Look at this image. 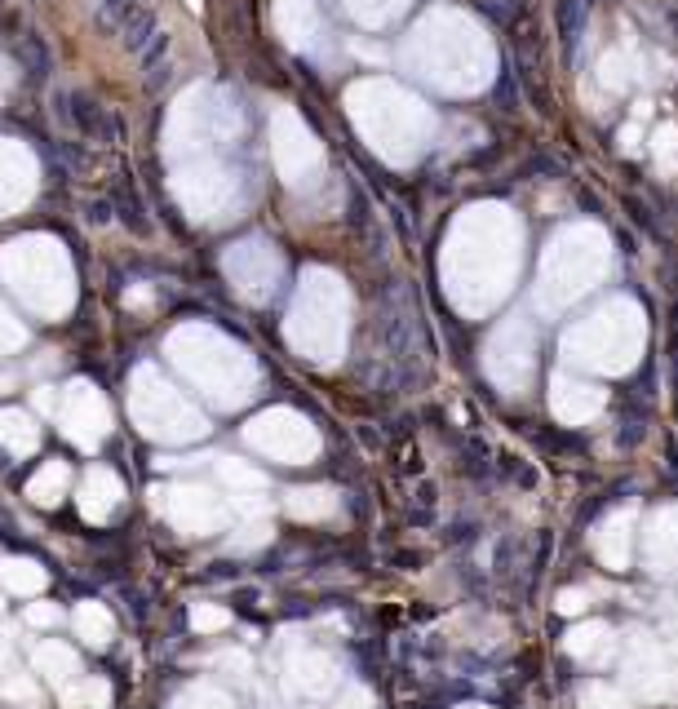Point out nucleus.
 I'll list each match as a JSON object with an SVG mask.
<instances>
[{
  "label": "nucleus",
  "instance_id": "obj_1",
  "mask_svg": "<svg viewBox=\"0 0 678 709\" xmlns=\"http://www.w3.org/2000/svg\"><path fill=\"white\" fill-rule=\"evenodd\" d=\"M523 266V226L506 204H470L444 240V293L470 320L510 297Z\"/></svg>",
  "mask_w": 678,
  "mask_h": 709
},
{
  "label": "nucleus",
  "instance_id": "obj_2",
  "mask_svg": "<svg viewBox=\"0 0 678 709\" xmlns=\"http://www.w3.org/2000/svg\"><path fill=\"white\" fill-rule=\"evenodd\" d=\"M399 58L417 80L452 98L484 94L497 76V45L484 32V23L452 5H435L430 14H421Z\"/></svg>",
  "mask_w": 678,
  "mask_h": 709
},
{
  "label": "nucleus",
  "instance_id": "obj_3",
  "mask_svg": "<svg viewBox=\"0 0 678 709\" xmlns=\"http://www.w3.org/2000/svg\"><path fill=\"white\" fill-rule=\"evenodd\" d=\"M346 111L355 129L386 164H417L435 142V111L395 80H359L346 89Z\"/></svg>",
  "mask_w": 678,
  "mask_h": 709
},
{
  "label": "nucleus",
  "instance_id": "obj_4",
  "mask_svg": "<svg viewBox=\"0 0 678 709\" xmlns=\"http://www.w3.org/2000/svg\"><path fill=\"white\" fill-rule=\"evenodd\" d=\"M164 355L178 368L182 382L191 390H200V395L218 408L249 404L253 390H258V359L213 324L173 328L169 342H164Z\"/></svg>",
  "mask_w": 678,
  "mask_h": 709
},
{
  "label": "nucleus",
  "instance_id": "obj_5",
  "mask_svg": "<svg viewBox=\"0 0 678 709\" xmlns=\"http://www.w3.org/2000/svg\"><path fill=\"white\" fill-rule=\"evenodd\" d=\"M612 271V240L599 222H572L550 235L537 271V311L559 315Z\"/></svg>",
  "mask_w": 678,
  "mask_h": 709
},
{
  "label": "nucleus",
  "instance_id": "obj_6",
  "mask_svg": "<svg viewBox=\"0 0 678 709\" xmlns=\"http://www.w3.org/2000/svg\"><path fill=\"white\" fill-rule=\"evenodd\" d=\"M284 337L302 359L311 364H337L346 355V337H351V293H346L342 275L311 266L302 275L284 320Z\"/></svg>",
  "mask_w": 678,
  "mask_h": 709
},
{
  "label": "nucleus",
  "instance_id": "obj_7",
  "mask_svg": "<svg viewBox=\"0 0 678 709\" xmlns=\"http://www.w3.org/2000/svg\"><path fill=\"white\" fill-rule=\"evenodd\" d=\"M647 346V315L634 297H612L563 333V359L594 373H630Z\"/></svg>",
  "mask_w": 678,
  "mask_h": 709
},
{
  "label": "nucleus",
  "instance_id": "obj_8",
  "mask_svg": "<svg viewBox=\"0 0 678 709\" xmlns=\"http://www.w3.org/2000/svg\"><path fill=\"white\" fill-rule=\"evenodd\" d=\"M0 280L9 293L40 320H63L76 302V275L63 253V244L49 235H23V240L0 249Z\"/></svg>",
  "mask_w": 678,
  "mask_h": 709
},
{
  "label": "nucleus",
  "instance_id": "obj_9",
  "mask_svg": "<svg viewBox=\"0 0 678 709\" xmlns=\"http://www.w3.org/2000/svg\"><path fill=\"white\" fill-rule=\"evenodd\" d=\"M129 417L156 444H200L209 417L182 386H173L156 364H138L129 377Z\"/></svg>",
  "mask_w": 678,
  "mask_h": 709
},
{
  "label": "nucleus",
  "instance_id": "obj_10",
  "mask_svg": "<svg viewBox=\"0 0 678 709\" xmlns=\"http://www.w3.org/2000/svg\"><path fill=\"white\" fill-rule=\"evenodd\" d=\"M240 138V107L226 89L213 85H195L178 98L169 116V156H195L204 147H218V142Z\"/></svg>",
  "mask_w": 678,
  "mask_h": 709
},
{
  "label": "nucleus",
  "instance_id": "obj_11",
  "mask_svg": "<svg viewBox=\"0 0 678 709\" xmlns=\"http://www.w3.org/2000/svg\"><path fill=\"white\" fill-rule=\"evenodd\" d=\"M244 444L266 461H284V466H306L320 452V430L311 426V417H302L297 408H266L244 426Z\"/></svg>",
  "mask_w": 678,
  "mask_h": 709
},
{
  "label": "nucleus",
  "instance_id": "obj_12",
  "mask_svg": "<svg viewBox=\"0 0 678 709\" xmlns=\"http://www.w3.org/2000/svg\"><path fill=\"white\" fill-rule=\"evenodd\" d=\"M271 156H275L280 178L289 182L293 191L320 187V178H324V147H320V138L306 129V120L297 116V111H289V107H280L271 116Z\"/></svg>",
  "mask_w": 678,
  "mask_h": 709
},
{
  "label": "nucleus",
  "instance_id": "obj_13",
  "mask_svg": "<svg viewBox=\"0 0 678 709\" xmlns=\"http://www.w3.org/2000/svg\"><path fill=\"white\" fill-rule=\"evenodd\" d=\"M173 191L191 209V218H226L240 200V178L213 156H187L182 169H173Z\"/></svg>",
  "mask_w": 678,
  "mask_h": 709
},
{
  "label": "nucleus",
  "instance_id": "obj_14",
  "mask_svg": "<svg viewBox=\"0 0 678 709\" xmlns=\"http://www.w3.org/2000/svg\"><path fill=\"white\" fill-rule=\"evenodd\" d=\"M484 368L501 390H523L532 382V368H537V328L528 315H510L492 328L488 346H484Z\"/></svg>",
  "mask_w": 678,
  "mask_h": 709
},
{
  "label": "nucleus",
  "instance_id": "obj_15",
  "mask_svg": "<svg viewBox=\"0 0 678 709\" xmlns=\"http://www.w3.org/2000/svg\"><path fill=\"white\" fill-rule=\"evenodd\" d=\"M222 271H226L231 289L240 293L244 302L262 306V302H271V297H275V289H280L284 262H280V253H275L271 240L249 235V240H240V244H231V249H226Z\"/></svg>",
  "mask_w": 678,
  "mask_h": 709
},
{
  "label": "nucleus",
  "instance_id": "obj_16",
  "mask_svg": "<svg viewBox=\"0 0 678 709\" xmlns=\"http://www.w3.org/2000/svg\"><path fill=\"white\" fill-rule=\"evenodd\" d=\"M54 417H58V426H63V435L76 448H85V452H94L102 439L111 435V404H107V395H102L94 382H85V377L63 386V399H58Z\"/></svg>",
  "mask_w": 678,
  "mask_h": 709
},
{
  "label": "nucleus",
  "instance_id": "obj_17",
  "mask_svg": "<svg viewBox=\"0 0 678 709\" xmlns=\"http://www.w3.org/2000/svg\"><path fill=\"white\" fill-rule=\"evenodd\" d=\"M160 515L182 532V537H213L226 528V501L204 484H169L156 492Z\"/></svg>",
  "mask_w": 678,
  "mask_h": 709
},
{
  "label": "nucleus",
  "instance_id": "obj_18",
  "mask_svg": "<svg viewBox=\"0 0 678 709\" xmlns=\"http://www.w3.org/2000/svg\"><path fill=\"white\" fill-rule=\"evenodd\" d=\"M36 187V164L18 142L0 138V218H9L14 209H23L32 200Z\"/></svg>",
  "mask_w": 678,
  "mask_h": 709
},
{
  "label": "nucleus",
  "instance_id": "obj_19",
  "mask_svg": "<svg viewBox=\"0 0 678 709\" xmlns=\"http://www.w3.org/2000/svg\"><path fill=\"white\" fill-rule=\"evenodd\" d=\"M120 501H125V484H120L116 470L89 466L85 479H80V492H76L80 515H85L89 523H107L120 510Z\"/></svg>",
  "mask_w": 678,
  "mask_h": 709
},
{
  "label": "nucleus",
  "instance_id": "obj_20",
  "mask_svg": "<svg viewBox=\"0 0 678 709\" xmlns=\"http://www.w3.org/2000/svg\"><path fill=\"white\" fill-rule=\"evenodd\" d=\"M213 475H218V488L231 506L240 510H262L266 506V479L262 470H253V461H240V457H218L213 461Z\"/></svg>",
  "mask_w": 678,
  "mask_h": 709
},
{
  "label": "nucleus",
  "instance_id": "obj_21",
  "mask_svg": "<svg viewBox=\"0 0 678 709\" xmlns=\"http://www.w3.org/2000/svg\"><path fill=\"white\" fill-rule=\"evenodd\" d=\"M275 27H280L284 45L297 49V54H311L320 45V5L315 0H275Z\"/></svg>",
  "mask_w": 678,
  "mask_h": 709
},
{
  "label": "nucleus",
  "instance_id": "obj_22",
  "mask_svg": "<svg viewBox=\"0 0 678 709\" xmlns=\"http://www.w3.org/2000/svg\"><path fill=\"white\" fill-rule=\"evenodd\" d=\"M550 408H554V417H563V421H585L590 413L603 408V390L559 373L550 382Z\"/></svg>",
  "mask_w": 678,
  "mask_h": 709
},
{
  "label": "nucleus",
  "instance_id": "obj_23",
  "mask_svg": "<svg viewBox=\"0 0 678 709\" xmlns=\"http://www.w3.org/2000/svg\"><path fill=\"white\" fill-rule=\"evenodd\" d=\"M284 683L293 687L297 701H306V696H311V701H324V696L333 692L342 678L333 674V661H328V656H315V652H311V656H297V661L289 665Z\"/></svg>",
  "mask_w": 678,
  "mask_h": 709
},
{
  "label": "nucleus",
  "instance_id": "obj_24",
  "mask_svg": "<svg viewBox=\"0 0 678 709\" xmlns=\"http://www.w3.org/2000/svg\"><path fill=\"white\" fill-rule=\"evenodd\" d=\"M32 665H36V674L45 678L49 687H58V692L80 678V656H76V647L58 643V639L36 643V647H32Z\"/></svg>",
  "mask_w": 678,
  "mask_h": 709
},
{
  "label": "nucleus",
  "instance_id": "obj_25",
  "mask_svg": "<svg viewBox=\"0 0 678 709\" xmlns=\"http://www.w3.org/2000/svg\"><path fill=\"white\" fill-rule=\"evenodd\" d=\"M45 568L36 559H23V554H5L0 559V590L5 594H18V599H36L45 590Z\"/></svg>",
  "mask_w": 678,
  "mask_h": 709
},
{
  "label": "nucleus",
  "instance_id": "obj_26",
  "mask_svg": "<svg viewBox=\"0 0 678 709\" xmlns=\"http://www.w3.org/2000/svg\"><path fill=\"white\" fill-rule=\"evenodd\" d=\"M40 444V426L23 408H0V452L9 457H32Z\"/></svg>",
  "mask_w": 678,
  "mask_h": 709
},
{
  "label": "nucleus",
  "instance_id": "obj_27",
  "mask_svg": "<svg viewBox=\"0 0 678 709\" xmlns=\"http://www.w3.org/2000/svg\"><path fill=\"white\" fill-rule=\"evenodd\" d=\"M71 630H76V639H85L89 647H107L111 639H116V621H111V612L102 608L98 599L76 603V612H71Z\"/></svg>",
  "mask_w": 678,
  "mask_h": 709
},
{
  "label": "nucleus",
  "instance_id": "obj_28",
  "mask_svg": "<svg viewBox=\"0 0 678 709\" xmlns=\"http://www.w3.org/2000/svg\"><path fill=\"white\" fill-rule=\"evenodd\" d=\"M67 492H71V466L67 461H45V466L32 475V484H27L32 506H45V510H54Z\"/></svg>",
  "mask_w": 678,
  "mask_h": 709
},
{
  "label": "nucleus",
  "instance_id": "obj_29",
  "mask_svg": "<svg viewBox=\"0 0 678 709\" xmlns=\"http://www.w3.org/2000/svg\"><path fill=\"white\" fill-rule=\"evenodd\" d=\"M413 0H342V9L359 27H390Z\"/></svg>",
  "mask_w": 678,
  "mask_h": 709
},
{
  "label": "nucleus",
  "instance_id": "obj_30",
  "mask_svg": "<svg viewBox=\"0 0 678 709\" xmlns=\"http://www.w3.org/2000/svg\"><path fill=\"white\" fill-rule=\"evenodd\" d=\"M111 701V683L98 674H80L76 683L63 687V705L67 709H107Z\"/></svg>",
  "mask_w": 678,
  "mask_h": 709
},
{
  "label": "nucleus",
  "instance_id": "obj_31",
  "mask_svg": "<svg viewBox=\"0 0 678 709\" xmlns=\"http://www.w3.org/2000/svg\"><path fill=\"white\" fill-rule=\"evenodd\" d=\"M333 492L328 488H293L289 497H284V510H289L293 519H324L333 515Z\"/></svg>",
  "mask_w": 678,
  "mask_h": 709
},
{
  "label": "nucleus",
  "instance_id": "obj_32",
  "mask_svg": "<svg viewBox=\"0 0 678 709\" xmlns=\"http://www.w3.org/2000/svg\"><path fill=\"white\" fill-rule=\"evenodd\" d=\"M599 80H603V89H612V94H625V89L634 85V58L625 54V49L603 54L599 58Z\"/></svg>",
  "mask_w": 678,
  "mask_h": 709
},
{
  "label": "nucleus",
  "instance_id": "obj_33",
  "mask_svg": "<svg viewBox=\"0 0 678 709\" xmlns=\"http://www.w3.org/2000/svg\"><path fill=\"white\" fill-rule=\"evenodd\" d=\"M173 709H231V696L218 692V687H209V683H195L187 687V692L178 696V705Z\"/></svg>",
  "mask_w": 678,
  "mask_h": 709
},
{
  "label": "nucleus",
  "instance_id": "obj_34",
  "mask_svg": "<svg viewBox=\"0 0 678 709\" xmlns=\"http://www.w3.org/2000/svg\"><path fill=\"white\" fill-rule=\"evenodd\" d=\"M0 701L32 709V705L40 701V692H36V683H32L27 674H5V678H0Z\"/></svg>",
  "mask_w": 678,
  "mask_h": 709
},
{
  "label": "nucleus",
  "instance_id": "obj_35",
  "mask_svg": "<svg viewBox=\"0 0 678 709\" xmlns=\"http://www.w3.org/2000/svg\"><path fill=\"white\" fill-rule=\"evenodd\" d=\"M652 151H656V164L665 173H678V125H661L652 133Z\"/></svg>",
  "mask_w": 678,
  "mask_h": 709
},
{
  "label": "nucleus",
  "instance_id": "obj_36",
  "mask_svg": "<svg viewBox=\"0 0 678 709\" xmlns=\"http://www.w3.org/2000/svg\"><path fill=\"white\" fill-rule=\"evenodd\" d=\"M226 621H231V616H226V608H218V603H195L191 608V625L200 634H218V630H226Z\"/></svg>",
  "mask_w": 678,
  "mask_h": 709
},
{
  "label": "nucleus",
  "instance_id": "obj_37",
  "mask_svg": "<svg viewBox=\"0 0 678 709\" xmlns=\"http://www.w3.org/2000/svg\"><path fill=\"white\" fill-rule=\"evenodd\" d=\"M23 342H27V328L14 320V315L0 306V355H14V351H23Z\"/></svg>",
  "mask_w": 678,
  "mask_h": 709
},
{
  "label": "nucleus",
  "instance_id": "obj_38",
  "mask_svg": "<svg viewBox=\"0 0 678 709\" xmlns=\"http://www.w3.org/2000/svg\"><path fill=\"white\" fill-rule=\"evenodd\" d=\"M678 554V510L674 515H665L661 523H656V559L670 563Z\"/></svg>",
  "mask_w": 678,
  "mask_h": 709
},
{
  "label": "nucleus",
  "instance_id": "obj_39",
  "mask_svg": "<svg viewBox=\"0 0 678 709\" xmlns=\"http://www.w3.org/2000/svg\"><path fill=\"white\" fill-rule=\"evenodd\" d=\"M58 612L54 603H32V608H27V625H36V630H49V625H58Z\"/></svg>",
  "mask_w": 678,
  "mask_h": 709
},
{
  "label": "nucleus",
  "instance_id": "obj_40",
  "mask_svg": "<svg viewBox=\"0 0 678 709\" xmlns=\"http://www.w3.org/2000/svg\"><path fill=\"white\" fill-rule=\"evenodd\" d=\"M32 399H36V408H40V413H54V408H58V399L49 395V386H40V390H36Z\"/></svg>",
  "mask_w": 678,
  "mask_h": 709
},
{
  "label": "nucleus",
  "instance_id": "obj_41",
  "mask_svg": "<svg viewBox=\"0 0 678 709\" xmlns=\"http://www.w3.org/2000/svg\"><path fill=\"white\" fill-rule=\"evenodd\" d=\"M9 89H14V67H9L5 58H0V102H5Z\"/></svg>",
  "mask_w": 678,
  "mask_h": 709
},
{
  "label": "nucleus",
  "instance_id": "obj_42",
  "mask_svg": "<svg viewBox=\"0 0 678 709\" xmlns=\"http://www.w3.org/2000/svg\"><path fill=\"white\" fill-rule=\"evenodd\" d=\"M621 151H639V125H625L621 129Z\"/></svg>",
  "mask_w": 678,
  "mask_h": 709
},
{
  "label": "nucleus",
  "instance_id": "obj_43",
  "mask_svg": "<svg viewBox=\"0 0 678 709\" xmlns=\"http://www.w3.org/2000/svg\"><path fill=\"white\" fill-rule=\"evenodd\" d=\"M461 709H488V705H461Z\"/></svg>",
  "mask_w": 678,
  "mask_h": 709
},
{
  "label": "nucleus",
  "instance_id": "obj_44",
  "mask_svg": "<svg viewBox=\"0 0 678 709\" xmlns=\"http://www.w3.org/2000/svg\"><path fill=\"white\" fill-rule=\"evenodd\" d=\"M0 608H5V603H0Z\"/></svg>",
  "mask_w": 678,
  "mask_h": 709
}]
</instances>
